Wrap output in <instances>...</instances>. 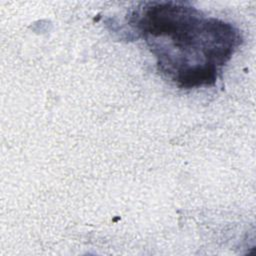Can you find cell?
I'll use <instances>...</instances> for the list:
<instances>
[{"label": "cell", "instance_id": "obj_1", "mask_svg": "<svg viewBox=\"0 0 256 256\" xmlns=\"http://www.w3.org/2000/svg\"><path fill=\"white\" fill-rule=\"evenodd\" d=\"M131 18L159 71L181 88L213 85L242 40L232 24L178 2L144 3Z\"/></svg>", "mask_w": 256, "mask_h": 256}]
</instances>
